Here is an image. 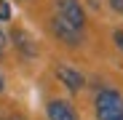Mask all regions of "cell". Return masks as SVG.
Returning <instances> with one entry per match:
<instances>
[{
	"instance_id": "1",
	"label": "cell",
	"mask_w": 123,
	"mask_h": 120,
	"mask_svg": "<svg viewBox=\"0 0 123 120\" xmlns=\"http://www.w3.org/2000/svg\"><path fill=\"white\" fill-rule=\"evenodd\" d=\"M94 109L99 120H123V96L112 88H102L94 99Z\"/></svg>"
},
{
	"instance_id": "3",
	"label": "cell",
	"mask_w": 123,
	"mask_h": 120,
	"mask_svg": "<svg viewBox=\"0 0 123 120\" xmlns=\"http://www.w3.org/2000/svg\"><path fill=\"white\" fill-rule=\"evenodd\" d=\"M51 29H54V35L62 40V43H67V46H80V40H83V35H80V29H75V27H70L67 22H62V19L56 16L54 22H51Z\"/></svg>"
},
{
	"instance_id": "2",
	"label": "cell",
	"mask_w": 123,
	"mask_h": 120,
	"mask_svg": "<svg viewBox=\"0 0 123 120\" xmlns=\"http://www.w3.org/2000/svg\"><path fill=\"white\" fill-rule=\"evenodd\" d=\"M56 16L75 29H83L86 24V11L80 6V0H56Z\"/></svg>"
},
{
	"instance_id": "5",
	"label": "cell",
	"mask_w": 123,
	"mask_h": 120,
	"mask_svg": "<svg viewBox=\"0 0 123 120\" xmlns=\"http://www.w3.org/2000/svg\"><path fill=\"white\" fill-rule=\"evenodd\" d=\"M56 77H59L70 91H80V88H83V75H80L78 69H72V67H59V69H56Z\"/></svg>"
},
{
	"instance_id": "7",
	"label": "cell",
	"mask_w": 123,
	"mask_h": 120,
	"mask_svg": "<svg viewBox=\"0 0 123 120\" xmlns=\"http://www.w3.org/2000/svg\"><path fill=\"white\" fill-rule=\"evenodd\" d=\"M8 19H11V6L6 0H0V22H8Z\"/></svg>"
},
{
	"instance_id": "4",
	"label": "cell",
	"mask_w": 123,
	"mask_h": 120,
	"mask_svg": "<svg viewBox=\"0 0 123 120\" xmlns=\"http://www.w3.org/2000/svg\"><path fill=\"white\" fill-rule=\"evenodd\" d=\"M46 112H48V120H78V112L72 109V104L70 102H62V99L48 102Z\"/></svg>"
},
{
	"instance_id": "9",
	"label": "cell",
	"mask_w": 123,
	"mask_h": 120,
	"mask_svg": "<svg viewBox=\"0 0 123 120\" xmlns=\"http://www.w3.org/2000/svg\"><path fill=\"white\" fill-rule=\"evenodd\" d=\"M112 40H115V46H118V48L123 51V29H118V32L112 35Z\"/></svg>"
},
{
	"instance_id": "6",
	"label": "cell",
	"mask_w": 123,
	"mask_h": 120,
	"mask_svg": "<svg viewBox=\"0 0 123 120\" xmlns=\"http://www.w3.org/2000/svg\"><path fill=\"white\" fill-rule=\"evenodd\" d=\"M13 40H16V46H19V48H24L27 53H35V46H32V40H30L24 32H19V29H16V32H13Z\"/></svg>"
},
{
	"instance_id": "8",
	"label": "cell",
	"mask_w": 123,
	"mask_h": 120,
	"mask_svg": "<svg viewBox=\"0 0 123 120\" xmlns=\"http://www.w3.org/2000/svg\"><path fill=\"white\" fill-rule=\"evenodd\" d=\"M107 3H110V8H112V11L123 13V0H107Z\"/></svg>"
},
{
	"instance_id": "11",
	"label": "cell",
	"mask_w": 123,
	"mask_h": 120,
	"mask_svg": "<svg viewBox=\"0 0 123 120\" xmlns=\"http://www.w3.org/2000/svg\"><path fill=\"white\" fill-rule=\"evenodd\" d=\"M11 120H22V117H11Z\"/></svg>"
},
{
	"instance_id": "10",
	"label": "cell",
	"mask_w": 123,
	"mask_h": 120,
	"mask_svg": "<svg viewBox=\"0 0 123 120\" xmlns=\"http://www.w3.org/2000/svg\"><path fill=\"white\" fill-rule=\"evenodd\" d=\"M3 88H6V80H3V75H0V93H3Z\"/></svg>"
}]
</instances>
